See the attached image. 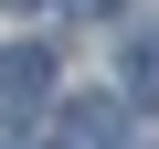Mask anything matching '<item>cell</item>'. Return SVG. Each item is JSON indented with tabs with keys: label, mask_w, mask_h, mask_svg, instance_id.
I'll use <instances>...</instances> for the list:
<instances>
[{
	"label": "cell",
	"mask_w": 159,
	"mask_h": 149,
	"mask_svg": "<svg viewBox=\"0 0 159 149\" xmlns=\"http://www.w3.org/2000/svg\"><path fill=\"white\" fill-rule=\"evenodd\" d=\"M43 96H53V53L43 43H11V53H0V138H21L43 117Z\"/></svg>",
	"instance_id": "6da1fadb"
},
{
	"label": "cell",
	"mask_w": 159,
	"mask_h": 149,
	"mask_svg": "<svg viewBox=\"0 0 159 149\" xmlns=\"http://www.w3.org/2000/svg\"><path fill=\"white\" fill-rule=\"evenodd\" d=\"M53 149H127V96H74L64 117H53Z\"/></svg>",
	"instance_id": "7a4b0ae2"
},
{
	"label": "cell",
	"mask_w": 159,
	"mask_h": 149,
	"mask_svg": "<svg viewBox=\"0 0 159 149\" xmlns=\"http://www.w3.org/2000/svg\"><path fill=\"white\" fill-rule=\"evenodd\" d=\"M11 11H43V0H11Z\"/></svg>",
	"instance_id": "3957f363"
}]
</instances>
